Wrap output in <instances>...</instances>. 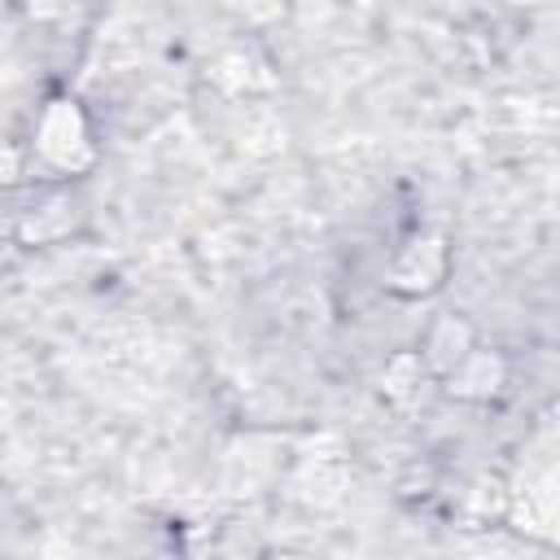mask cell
<instances>
[{"label": "cell", "instance_id": "obj_1", "mask_svg": "<svg viewBox=\"0 0 560 560\" xmlns=\"http://www.w3.org/2000/svg\"><path fill=\"white\" fill-rule=\"evenodd\" d=\"M31 153L61 171V175H79L96 162V144H92V127L88 114L74 96H52L44 101V109L35 114V131H31Z\"/></svg>", "mask_w": 560, "mask_h": 560}, {"label": "cell", "instance_id": "obj_2", "mask_svg": "<svg viewBox=\"0 0 560 560\" xmlns=\"http://www.w3.org/2000/svg\"><path fill=\"white\" fill-rule=\"evenodd\" d=\"M442 276H446V241L429 232V236H416L411 245L398 249V258L389 267V289L416 298V293L438 289Z\"/></svg>", "mask_w": 560, "mask_h": 560}, {"label": "cell", "instance_id": "obj_3", "mask_svg": "<svg viewBox=\"0 0 560 560\" xmlns=\"http://www.w3.org/2000/svg\"><path fill=\"white\" fill-rule=\"evenodd\" d=\"M508 381V368H503V359L499 354H490V350H468L451 372H446V394H455V398H468V402H477V398H490V394H499V385Z\"/></svg>", "mask_w": 560, "mask_h": 560}, {"label": "cell", "instance_id": "obj_4", "mask_svg": "<svg viewBox=\"0 0 560 560\" xmlns=\"http://www.w3.org/2000/svg\"><path fill=\"white\" fill-rule=\"evenodd\" d=\"M468 350H472V332H468V324H464V319H455V315H438V319H433V328H429V337H424L420 363L446 376V372H451Z\"/></svg>", "mask_w": 560, "mask_h": 560}, {"label": "cell", "instance_id": "obj_5", "mask_svg": "<svg viewBox=\"0 0 560 560\" xmlns=\"http://www.w3.org/2000/svg\"><path fill=\"white\" fill-rule=\"evenodd\" d=\"M420 376H424V363H420V354H411V350H402V354H394L389 363H385V376H381V389L389 394V398H411L416 394V385H420Z\"/></svg>", "mask_w": 560, "mask_h": 560}, {"label": "cell", "instance_id": "obj_6", "mask_svg": "<svg viewBox=\"0 0 560 560\" xmlns=\"http://www.w3.org/2000/svg\"><path fill=\"white\" fill-rule=\"evenodd\" d=\"M22 175V149L13 140H0V184H13Z\"/></svg>", "mask_w": 560, "mask_h": 560}, {"label": "cell", "instance_id": "obj_7", "mask_svg": "<svg viewBox=\"0 0 560 560\" xmlns=\"http://www.w3.org/2000/svg\"><path fill=\"white\" fill-rule=\"evenodd\" d=\"M267 560H306V556H298V551H271Z\"/></svg>", "mask_w": 560, "mask_h": 560}]
</instances>
